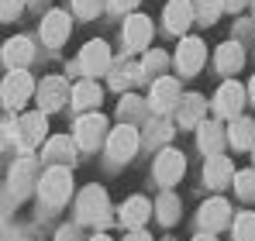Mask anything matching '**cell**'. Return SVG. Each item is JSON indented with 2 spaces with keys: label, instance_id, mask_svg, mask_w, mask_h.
<instances>
[{
  "label": "cell",
  "instance_id": "f35d334b",
  "mask_svg": "<svg viewBox=\"0 0 255 241\" xmlns=\"http://www.w3.org/2000/svg\"><path fill=\"white\" fill-rule=\"evenodd\" d=\"M128 241H148V235H145V231H138V228H134V235H128Z\"/></svg>",
  "mask_w": 255,
  "mask_h": 241
},
{
  "label": "cell",
  "instance_id": "f546056e",
  "mask_svg": "<svg viewBox=\"0 0 255 241\" xmlns=\"http://www.w3.org/2000/svg\"><path fill=\"white\" fill-rule=\"evenodd\" d=\"M235 190L242 200H255V172H238L235 176Z\"/></svg>",
  "mask_w": 255,
  "mask_h": 241
},
{
  "label": "cell",
  "instance_id": "7402d4cb",
  "mask_svg": "<svg viewBox=\"0 0 255 241\" xmlns=\"http://www.w3.org/2000/svg\"><path fill=\"white\" fill-rule=\"evenodd\" d=\"M200 120H204V97H200V93L183 97V100H179V124H183V127H193V124H200Z\"/></svg>",
  "mask_w": 255,
  "mask_h": 241
},
{
  "label": "cell",
  "instance_id": "e575fe53",
  "mask_svg": "<svg viewBox=\"0 0 255 241\" xmlns=\"http://www.w3.org/2000/svg\"><path fill=\"white\" fill-rule=\"evenodd\" d=\"M138 111H141V100H138V97H128V100H121V114H125V118H134Z\"/></svg>",
  "mask_w": 255,
  "mask_h": 241
},
{
  "label": "cell",
  "instance_id": "836d02e7",
  "mask_svg": "<svg viewBox=\"0 0 255 241\" xmlns=\"http://www.w3.org/2000/svg\"><path fill=\"white\" fill-rule=\"evenodd\" d=\"M100 3L104 0H73V10L80 17H93V14H100Z\"/></svg>",
  "mask_w": 255,
  "mask_h": 241
},
{
  "label": "cell",
  "instance_id": "4316f807",
  "mask_svg": "<svg viewBox=\"0 0 255 241\" xmlns=\"http://www.w3.org/2000/svg\"><path fill=\"white\" fill-rule=\"evenodd\" d=\"M224 10V0H193V17L204 21V24H214Z\"/></svg>",
  "mask_w": 255,
  "mask_h": 241
},
{
  "label": "cell",
  "instance_id": "b9f144b4",
  "mask_svg": "<svg viewBox=\"0 0 255 241\" xmlns=\"http://www.w3.org/2000/svg\"><path fill=\"white\" fill-rule=\"evenodd\" d=\"M249 97L255 100V76H252V86H249Z\"/></svg>",
  "mask_w": 255,
  "mask_h": 241
},
{
  "label": "cell",
  "instance_id": "603a6c76",
  "mask_svg": "<svg viewBox=\"0 0 255 241\" xmlns=\"http://www.w3.org/2000/svg\"><path fill=\"white\" fill-rule=\"evenodd\" d=\"M228 141H231L235 148H249V145H255V120L252 118H235L231 131H228Z\"/></svg>",
  "mask_w": 255,
  "mask_h": 241
},
{
  "label": "cell",
  "instance_id": "9a60e30c",
  "mask_svg": "<svg viewBox=\"0 0 255 241\" xmlns=\"http://www.w3.org/2000/svg\"><path fill=\"white\" fill-rule=\"evenodd\" d=\"M152 38V21L145 14H131L125 21V45L128 48H145Z\"/></svg>",
  "mask_w": 255,
  "mask_h": 241
},
{
  "label": "cell",
  "instance_id": "30bf717a",
  "mask_svg": "<svg viewBox=\"0 0 255 241\" xmlns=\"http://www.w3.org/2000/svg\"><path fill=\"white\" fill-rule=\"evenodd\" d=\"M242 104H245L242 83H224V86L217 90V97H214V111H217L221 118H238Z\"/></svg>",
  "mask_w": 255,
  "mask_h": 241
},
{
  "label": "cell",
  "instance_id": "cb8c5ba5",
  "mask_svg": "<svg viewBox=\"0 0 255 241\" xmlns=\"http://www.w3.org/2000/svg\"><path fill=\"white\" fill-rule=\"evenodd\" d=\"M100 83H76L73 86V104H76V111H90V107H97L100 104Z\"/></svg>",
  "mask_w": 255,
  "mask_h": 241
},
{
  "label": "cell",
  "instance_id": "5bb4252c",
  "mask_svg": "<svg viewBox=\"0 0 255 241\" xmlns=\"http://www.w3.org/2000/svg\"><path fill=\"white\" fill-rule=\"evenodd\" d=\"M42 38L45 45H62L69 38V14L66 10H48L42 21Z\"/></svg>",
  "mask_w": 255,
  "mask_h": 241
},
{
  "label": "cell",
  "instance_id": "8d00e7d4",
  "mask_svg": "<svg viewBox=\"0 0 255 241\" xmlns=\"http://www.w3.org/2000/svg\"><path fill=\"white\" fill-rule=\"evenodd\" d=\"M134 3H138V0H111V7H114V10H131Z\"/></svg>",
  "mask_w": 255,
  "mask_h": 241
},
{
  "label": "cell",
  "instance_id": "9c48e42d",
  "mask_svg": "<svg viewBox=\"0 0 255 241\" xmlns=\"http://www.w3.org/2000/svg\"><path fill=\"white\" fill-rule=\"evenodd\" d=\"M183 172H186V159H183V152H176V148H166V152L155 159V179H159L162 186H172L176 179H183Z\"/></svg>",
  "mask_w": 255,
  "mask_h": 241
},
{
  "label": "cell",
  "instance_id": "7a4b0ae2",
  "mask_svg": "<svg viewBox=\"0 0 255 241\" xmlns=\"http://www.w3.org/2000/svg\"><path fill=\"white\" fill-rule=\"evenodd\" d=\"M104 214H107V193L100 186H86L76 200V217L83 224H97V221H104Z\"/></svg>",
  "mask_w": 255,
  "mask_h": 241
},
{
  "label": "cell",
  "instance_id": "8fae6325",
  "mask_svg": "<svg viewBox=\"0 0 255 241\" xmlns=\"http://www.w3.org/2000/svg\"><path fill=\"white\" fill-rule=\"evenodd\" d=\"M104 134H107V120L100 118V114H83V118L76 120V141L83 148H97Z\"/></svg>",
  "mask_w": 255,
  "mask_h": 241
},
{
  "label": "cell",
  "instance_id": "83f0119b",
  "mask_svg": "<svg viewBox=\"0 0 255 241\" xmlns=\"http://www.w3.org/2000/svg\"><path fill=\"white\" fill-rule=\"evenodd\" d=\"M155 214H159L162 224H176L179 221V200H176V193H162L159 203H155Z\"/></svg>",
  "mask_w": 255,
  "mask_h": 241
},
{
  "label": "cell",
  "instance_id": "d6a6232c",
  "mask_svg": "<svg viewBox=\"0 0 255 241\" xmlns=\"http://www.w3.org/2000/svg\"><path fill=\"white\" fill-rule=\"evenodd\" d=\"M24 10V0H0V21H14Z\"/></svg>",
  "mask_w": 255,
  "mask_h": 241
},
{
  "label": "cell",
  "instance_id": "7c38bea8",
  "mask_svg": "<svg viewBox=\"0 0 255 241\" xmlns=\"http://www.w3.org/2000/svg\"><path fill=\"white\" fill-rule=\"evenodd\" d=\"M176 104H179V83L169 80V76H159V80L152 83V111L166 114Z\"/></svg>",
  "mask_w": 255,
  "mask_h": 241
},
{
  "label": "cell",
  "instance_id": "f1b7e54d",
  "mask_svg": "<svg viewBox=\"0 0 255 241\" xmlns=\"http://www.w3.org/2000/svg\"><path fill=\"white\" fill-rule=\"evenodd\" d=\"M235 241H255V214H242L235 221Z\"/></svg>",
  "mask_w": 255,
  "mask_h": 241
},
{
  "label": "cell",
  "instance_id": "d4e9b609",
  "mask_svg": "<svg viewBox=\"0 0 255 241\" xmlns=\"http://www.w3.org/2000/svg\"><path fill=\"white\" fill-rule=\"evenodd\" d=\"M221 141H224V131L217 120H200V148L207 155H217L221 152Z\"/></svg>",
  "mask_w": 255,
  "mask_h": 241
},
{
  "label": "cell",
  "instance_id": "60d3db41",
  "mask_svg": "<svg viewBox=\"0 0 255 241\" xmlns=\"http://www.w3.org/2000/svg\"><path fill=\"white\" fill-rule=\"evenodd\" d=\"M193 241H214V235L207 231V235H200V238H193Z\"/></svg>",
  "mask_w": 255,
  "mask_h": 241
},
{
  "label": "cell",
  "instance_id": "ab89813d",
  "mask_svg": "<svg viewBox=\"0 0 255 241\" xmlns=\"http://www.w3.org/2000/svg\"><path fill=\"white\" fill-rule=\"evenodd\" d=\"M7 141H10V131H7V127H3V124H0V148H3V145H7Z\"/></svg>",
  "mask_w": 255,
  "mask_h": 241
},
{
  "label": "cell",
  "instance_id": "d590c367",
  "mask_svg": "<svg viewBox=\"0 0 255 241\" xmlns=\"http://www.w3.org/2000/svg\"><path fill=\"white\" fill-rule=\"evenodd\" d=\"M148 134H152V141H166V138H169V124H162V120H159V124H152V127H148Z\"/></svg>",
  "mask_w": 255,
  "mask_h": 241
},
{
  "label": "cell",
  "instance_id": "8992f818",
  "mask_svg": "<svg viewBox=\"0 0 255 241\" xmlns=\"http://www.w3.org/2000/svg\"><path fill=\"white\" fill-rule=\"evenodd\" d=\"M73 100V90H69V83L59 80V76H48L42 83V90H38V104H42V111H59V107H66Z\"/></svg>",
  "mask_w": 255,
  "mask_h": 241
},
{
  "label": "cell",
  "instance_id": "4dcf8cb0",
  "mask_svg": "<svg viewBox=\"0 0 255 241\" xmlns=\"http://www.w3.org/2000/svg\"><path fill=\"white\" fill-rule=\"evenodd\" d=\"M141 76V66H128V62H121L118 69H114V86H131V80H138Z\"/></svg>",
  "mask_w": 255,
  "mask_h": 241
},
{
  "label": "cell",
  "instance_id": "f6af8a7d",
  "mask_svg": "<svg viewBox=\"0 0 255 241\" xmlns=\"http://www.w3.org/2000/svg\"><path fill=\"white\" fill-rule=\"evenodd\" d=\"M35 3H38V0H35Z\"/></svg>",
  "mask_w": 255,
  "mask_h": 241
},
{
  "label": "cell",
  "instance_id": "ee69618b",
  "mask_svg": "<svg viewBox=\"0 0 255 241\" xmlns=\"http://www.w3.org/2000/svg\"><path fill=\"white\" fill-rule=\"evenodd\" d=\"M252 155H255V145H252Z\"/></svg>",
  "mask_w": 255,
  "mask_h": 241
},
{
  "label": "cell",
  "instance_id": "52a82bcc",
  "mask_svg": "<svg viewBox=\"0 0 255 241\" xmlns=\"http://www.w3.org/2000/svg\"><path fill=\"white\" fill-rule=\"evenodd\" d=\"M80 69H83L86 76H100V73L111 69V48H107V41H90V45H83Z\"/></svg>",
  "mask_w": 255,
  "mask_h": 241
},
{
  "label": "cell",
  "instance_id": "2e32d148",
  "mask_svg": "<svg viewBox=\"0 0 255 241\" xmlns=\"http://www.w3.org/2000/svg\"><path fill=\"white\" fill-rule=\"evenodd\" d=\"M231 221V207L221 200V197H214L200 207V224H204V231H221L224 224Z\"/></svg>",
  "mask_w": 255,
  "mask_h": 241
},
{
  "label": "cell",
  "instance_id": "277c9868",
  "mask_svg": "<svg viewBox=\"0 0 255 241\" xmlns=\"http://www.w3.org/2000/svg\"><path fill=\"white\" fill-rule=\"evenodd\" d=\"M14 141L28 152V148H35L38 141L45 138V111H35V114H24V118H17V124H14Z\"/></svg>",
  "mask_w": 255,
  "mask_h": 241
},
{
  "label": "cell",
  "instance_id": "484cf974",
  "mask_svg": "<svg viewBox=\"0 0 255 241\" xmlns=\"http://www.w3.org/2000/svg\"><path fill=\"white\" fill-rule=\"evenodd\" d=\"M31 179H35V162L31 159H21L14 165V172H10V186H14V193L21 197L28 186H31Z\"/></svg>",
  "mask_w": 255,
  "mask_h": 241
},
{
  "label": "cell",
  "instance_id": "d6986e66",
  "mask_svg": "<svg viewBox=\"0 0 255 241\" xmlns=\"http://www.w3.org/2000/svg\"><path fill=\"white\" fill-rule=\"evenodd\" d=\"M148 214H152V203L145 200V197H131V200L121 207V224H125V228H141V224L148 221Z\"/></svg>",
  "mask_w": 255,
  "mask_h": 241
},
{
  "label": "cell",
  "instance_id": "ffe728a7",
  "mask_svg": "<svg viewBox=\"0 0 255 241\" xmlns=\"http://www.w3.org/2000/svg\"><path fill=\"white\" fill-rule=\"evenodd\" d=\"M204 179H207V186L221 190L224 183H231V179H235V169H231V162L224 159V155H211L207 169H204Z\"/></svg>",
  "mask_w": 255,
  "mask_h": 241
},
{
  "label": "cell",
  "instance_id": "7bdbcfd3",
  "mask_svg": "<svg viewBox=\"0 0 255 241\" xmlns=\"http://www.w3.org/2000/svg\"><path fill=\"white\" fill-rule=\"evenodd\" d=\"M93 241H111V238H104V235H100V238H93Z\"/></svg>",
  "mask_w": 255,
  "mask_h": 241
},
{
  "label": "cell",
  "instance_id": "44dd1931",
  "mask_svg": "<svg viewBox=\"0 0 255 241\" xmlns=\"http://www.w3.org/2000/svg\"><path fill=\"white\" fill-rule=\"evenodd\" d=\"M242 66H245L242 45H238V41H224V45L217 48V69H221V73H238Z\"/></svg>",
  "mask_w": 255,
  "mask_h": 241
},
{
  "label": "cell",
  "instance_id": "74e56055",
  "mask_svg": "<svg viewBox=\"0 0 255 241\" xmlns=\"http://www.w3.org/2000/svg\"><path fill=\"white\" fill-rule=\"evenodd\" d=\"M245 3H249V0H224V7H228V10H242Z\"/></svg>",
  "mask_w": 255,
  "mask_h": 241
},
{
  "label": "cell",
  "instance_id": "e0dca14e",
  "mask_svg": "<svg viewBox=\"0 0 255 241\" xmlns=\"http://www.w3.org/2000/svg\"><path fill=\"white\" fill-rule=\"evenodd\" d=\"M76 159V141L73 138H52L45 145V162L48 165H73Z\"/></svg>",
  "mask_w": 255,
  "mask_h": 241
},
{
  "label": "cell",
  "instance_id": "3957f363",
  "mask_svg": "<svg viewBox=\"0 0 255 241\" xmlns=\"http://www.w3.org/2000/svg\"><path fill=\"white\" fill-rule=\"evenodd\" d=\"M107 152H111L114 162H128L134 152H138V131H134L131 124L114 127V131L107 134Z\"/></svg>",
  "mask_w": 255,
  "mask_h": 241
},
{
  "label": "cell",
  "instance_id": "1f68e13d",
  "mask_svg": "<svg viewBox=\"0 0 255 241\" xmlns=\"http://www.w3.org/2000/svg\"><path fill=\"white\" fill-rule=\"evenodd\" d=\"M162 69H166V52H148L141 73H145V76H155V73H162Z\"/></svg>",
  "mask_w": 255,
  "mask_h": 241
},
{
  "label": "cell",
  "instance_id": "5b68a950",
  "mask_svg": "<svg viewBox=\"0 0 255 241\" xmlns=\"http://www.w3.org/2000/svg\"><path fill=\"white\" fill-rule=\"evenodd\" d=\"M31 90H35V83H31V76H28L24 69H10V76L3 80V104H7L10 111H17V107L31 97Z\"/></svg>",
  "mask_w": 255,
  "mask_h": 241
},
{
  "label": "cell",
  "instance_id": "ac0fdd59",
  "mask_svg": "<svg viewBox=\"0 0 255 241\" xmlns=\"http://www.w3.org/2000/svg\"><path fill=\"white\" fill-rule=\"evenodd\" d=\"M31 52H35L31 41L17 35V38H10L7 45H3V62H7L10 69H24V66L31 62Z\"/></svg>",
  "mask_w": 255,
  "mask_h": 241
},
{
  "label": "cell",
  "instance_id": "ba28073f",
  "mask_svg": "<svg viewBox=\"0 0 255 241\" xmlns=\"http://www.w3.org/2000/svg\"><path fill=\"white\" fill-rule=\"evenodd\" d=\"M204 41L200 38H183L179 41V48H176V66H179V73L183 76H193L200 66H204Z\"/></svg>",
  "mask_w": 255,
  "mask_h": 241
},
{
  "label": "cell",
  "instance_id": "4fadbf2b",
  "mask_svg": "<svg viewBox=\"0 0 255 241\" xmlns=\"http://www.w3.org/2000/svg\"><path fill=\"white\" fill-rule=\"evenodd\" d=\"M193 21V0H169L166 3V31L183 35Z\"/></svg>",
  "mask_w": 255,
  "mask_h": 241
},
{
  "label": "cell",
  "instance_id": "6da1fadb",
  "mask_svg": "<svg viewBox=\"0 0 255 241\" xmlns=\"http://www.w3.org/2000/svg\"><path fill=\"white\" fill-rule=\"evenodd\" d=\"M38 193H42V200L48 207H59V203L69 200V193H73V176H69V169L66 165H52V169H45L42 183H38Z\"/></svg>",
  "mask_w": 255,
  "mask_h": 241
}]
</instances>
